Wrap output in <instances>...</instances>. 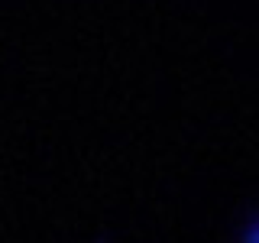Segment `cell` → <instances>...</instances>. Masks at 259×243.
Returning <instances> with one entry per match:
<instances>
[{
    "mask_svg": "<svg viewBox=\"0 0 259 243\" xmlns=\"http://www.w3.org/2000/svg\"><path fill=\"white\" fill-rule=\"evenodd\" d=\"M246 243H259V224L249 230V237H246Z\"/></svg>",
    "mask_w": 259,
    "mask_h": 243,
    "instance_id": "obj_1",
    "label": "cell"
}]
</instances>
